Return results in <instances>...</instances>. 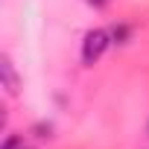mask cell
<instances>
[{
	"mask_svg": "<svg viewBox=\"0 0 149 149\" xmlns=\"http://www.w3.org/2000/svg\"><path fill=\"white\" fill-rule=\"evenodd\" d=\"M88 3H91V6H97V9H102V6H105V0H88Z\"/></svg>",
	"mask_w": 149,
	"mask_h": 149,
	"instance_id": "5b68a950",
	"label": "cell"
},
{
	"mask_svg": "<svg viewBox=\"0 0 149 149\" xmlns=\"http://www.w3.org/2000/svg\"><path fill=\"white\" fill-rule=\"evenodd\" d=\"M108 44H111V32H105V29H91V32H85V41H82V61H85L88 67L97 64L100 56L108 50Z\"/></svg>",
	"mask_w": 149,
	"mask_h": 149,
	"instance_id": "6da1fadb",
	"label": "cell"
},
{
	"mask_svg": "<svg viewBox=\"0 0 149 149\" xmlns=\"http://www.w3.org/2000/svg\"><path fill=\"white\" fill-rule=\"evenodd\" d=\"M111 41H114V44H126V41H129V26L114 24V26H111Z\"/></svg>",
	"mask_w": 149,
	"mask_h": 149,
	"instance_id": "3957f363",
	"label": "cell"
},
{
	"mask_svg": "<svg viewBox=\"0 0 149 149\" xmlns=\"http://www.w3.org/2000/svg\"><path fill=\"white\" fill-rule=\"evenodd\" d=\"M26 149H32V146H26Z\"/></svg>",
	"mask_w": 149,
	"mask_h": 149,
	"instance_id": "8992f818",
	"label": "cell"
},
{
	"mask_svg": "<svg viewBox=\"0 0 149 149\" xmlns=\"http://www.w3.org/2000/svg\"><path fill=\"white\" fill-rule=\"evenodd\" d=\"M0 73H3V88H6V94H9V97H15V94L21 91V79H18V73H15V67H12L9 56L0 58Z\"/></svg>",
	"mask_w": 149,
	"mask_h": 149,
	"instance_id": "7a4b0ae2",
	"label": "cell"
},
{
	"mask_svg": "<svg viewBox=\"0 0 149 149\" xmlns=\"http://www.w3.org/2000/svg\"><path fill=\"white\" fill-rule=\"evenodd\" d=\"M3 149H26V143H24V137H21V134H9V137H6V143H3Z\"/></svg>",
	"mask_w": 149,
	"mask_h": 149,
	"instance_id": "277c9868",
	"label": "cell"
}]
</instances>
